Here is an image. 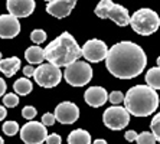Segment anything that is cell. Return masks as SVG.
Returning <instances> with one entry per match:
<instances>
[{
    "label": "cell",
    "instance_id": "cell-1",
    "mask_svg": "<svg viewBox=\"0 0 160 144\" xmlns=\"http://www.w3.org/2000/svg\"><path fill=\"white\" fill-rule=\"evenodd\" d=\"M147 63L146 53L134 42H118L108 51L105 67L118 79H131L142 74Z\"/></svg>",
    "mask_w": 160,
    "mask_h": 144
},
{
    "label": "cell",
    "instance_id": "cell-2",
    "mask_svg": "<svg viewBox=\"0 0 160 144\" xmlns=\"http://www.w3.org/2000/svg\"><path fill=\"white\" fill-rule=\"evenodd\" d=\"M82 56V48H79L75 37L68 32L61 33L45 48V59L56 67H68Z\"/></svg>",
    "mask_w": 160,
    "mask_h": 144
},
{
    "label": "cell",
    "instance_id": "cell-3",
    "mask_svg": "<svg viewBox=\"0 0 160 144\" xmlns=\"http://www.w3.org/2000/svg\"><path fill=\"white\" fill-rule=\"evenodd\" d=\"M124 105L131 115L147 117L159 107V95L156 89L149 85H136L127 91Z\"/></svg>",
    "mask_w": 160,
    "mask_h": 144
},
{
    "label": "cell",
    "instance_id": "cell-4",
    "mask_svg": "<svg viewBox=\"0 0 160 144\" xmlns=\"http://www.w3.org/2000/svg\"><path fill=\"white\" fill-rule=\"evenodd\" d=\"M130 26L136 33L142 35V36H149L153 35L159 29L160 19L154 10L147 7L138 9L130 19Z\"/></svg>",
    "mask_w": 160,
    "mask_h": 144
},
{
    "label": "cell",
    "instance_id": "cell-5",
    "mask_svg": "<svg viewBox=\"0 0 160 144\" xmlns=\"http://www.w3.org/2000/svg\"><path fill=\"white\" fill-rule=\"evenodd\" d=\"M63 78L72 87H84L92 79V68L84 61H75L65 67Z\"/></svg>",
    "mask_w": 160,
    "mask_h": 144
},
{
    "label": "cell",
    "instance_id": "cell-6",
    "mask_svg": "<svg viewBox=\"0 0 160 144\" xmlns=\"http://www.w3.org/2000/svg\"><path fill=\"white\" fill-rule=\"evenodd\" d=\"M63 77V72L53 63H41L39 67L35 69V81L43 88H53L61 82Z\"/></svg>",
    "mask_w": 160,
    "mask_h": 144
},
{
    "label": "cell",
    "instance_id": "cell-7",
    "mask_svg": "<svg viewBox=\"0 0 160 144\" xmlns=\"http://www.w3.org/2000/svg\"><path fill=\"white\" fill-rule=\"evenodd\" d=\"M102 121H104L105 127H108L112 131H118L123 130L124 127L128 126L130 122V112L127 111L126 107H110L104 111L102 114Z\"/></svg>",
    "mask_w": 160,
    "mask_h": 144
},
{
    "label": "cell",
    "instance_id": "cell-8",
    "mask_svg": "<svg viewBox=\"0 0 160 144\" xmlns=\"http://www.w3.org/2000/svg\"><path fill=\"white\" fill-rule=\"evenodd\" d=\"M48 136L46 126L42 121H29L20 128V138L25 144H42Z\"/></svg>",
    "mask_w": 160,
    "mask_h": 144
},
{
    "label": "cell",
    "instance_id": "cell-9",
    "mask_svg": "<svg viewBox=\"0 0 160 144\" xmlns=\"http://www.w3.org/2000/svg\"><path fill=\"white\" fill-rule=\"evenodd\" d=\"M108 51L110 49L107 48L105 42L100 39H91V41H87L82 46V56L89 62L97 63L107 58Z\"/></svg>",
    "mask_w": 160,
    "mask_h": 144
},
{
    "label": "cell",
    "instance_id": "cell-10",
    "mask_svg": "<svg viewBox=\"0 0 160 144\" xmlns=\"http://www.w3.org/2000/svg\"><path fill=\"white\" fill-rule=\"evenodd\" d=\"M55 117L61 124H74L79 118V110L71 101H63L55 108Z\"/></svg>",
    "mask_w": 160,
    "mask_h": 144
},
{
    "label": "cell",
    "instance_id": "cell-11",
    "mask_svg": "<svg viewBox=\"0 0 160 144\" xmlns=\"http://www.w3.org/2000/svg\"><path fill=\"white\" fill-rule=\"evenodd\" d=\"M20 32V22L19 17L13 15H2L0 16V37L2 39H12Z\"/></svg>",
    "mask_w": 160,
    "mask_h": 144
},
{
    "label": "cell",
    "instance_id": "cell-12",
    "mask_svg": "<svg viewBox=\"0 0 160 144\" xmlns=\"http://www.w3.org/2000/svg\"><path fill=\"white\" fill-rule=\"evenodd\" d=\"M78 0H52L46 4V12L56 19H63L71 15Z\"/></svg>",
    "mask_w": 160,
    "mask_h": 144
},
{
    "label": "cell",
    "instance_id": "cell-13",
    "mask_svg": "<svg viewBox=\"0 0 160 144\" xmlns=\"http://www.w3.org/2000/svg\"><path fill=\"white\" fill-rule=\"evenodd\" d=\"M8 10L16 17H28L35 10V0H8Z\"/></svg>",
    "mask_w": 160,
    "mask_h": 144
},
{
    "label": "cell",
    "instance_id": "cell-14",
    "mask_svg": "<svg viewBox=\"0 0 160 144\" xmlns=\"http://www.w3.org/2000/svg\"><path fill=\"white\" fill-rule=\"evenodd\" d=\"M108 97H110V94H107L105 88H102V87H89L84 94V100L89 107L98 108L107 102Z\"/></svg>",
    "mask_w": 160,
    "mask_h": 144
},
{
    "label": "cell",
    "instance_id": "cell-15",
    "mask_svg": "<svg viewBox=\"0 0 160 144\" xmlns=\"http://www.w3.org/2000/svg\"><path fill=\"white\" fill-rule=\"evenodd\" d=\"M107 19H111L114 23L124 27V26L130 25L131 16L128 15V10L124 6L117 4V3H111V6L107 10Z\"/></svg>",
    "mask_w": 160,
    "mask_h": 144
},
{
    "label": "cell",
    "instance_id": "cell-16",
    "mask_svg": "<svg viewBox=\"0 0 160 144\" xmlns=\"http://www.w3.org/2000/svg\"><path fill=\"white\" fill-rule=\"evenodd\" d=\"M20 68V59L18 56H12V58H3L0 62V71L3 72L6 77H13Z\"/></svg>",
    "mask_w": 160,
    "mask_h": 144
},
{
    "label": "cell",
    "instance_id": "cell-17",
    "mask_svg": "<svg viewBox=\"0 0 160 144\" xmlns=\"http://www.w3.org/2000/svg\"><path fill=\"white\" fill-rule=\"evenodd\" d=\"M25 58L30 65H41L45 59V49L41 46H30L25 51Z\"/></svg>",
    "mask_w": 160,
    "mask_h": 144
},
{
    "label": "cell",
    "instance_id": "cell-18",
    "mask_svg": "<svg viewBox=\"0 0 160 144\" xmlns=\"http://www.w3.org/2000/svg\"><path fill=\"white\" fill-rule=\"evenodd\" d=\"M91 143V136L85 130H74L68 136V144H89Z\"/></svg>",
    "mask_w": 160,
    "mask_h": 144
},
{
    "label": "cell",
    "instance_id": "cell-19",
    "mask_svg": "<svg viewBox=\"0 0 160 144\" xmlns=\"http://www.w3.org/2000/svg\"><path fill=\"white\" fill-rule=\"evenodd\" d=\"M146 84L154 89H160V67L150 68L146 74Z\"/></svg>",
    "mask_w": 160,
    "mask_h": 144
},
{
    "label": "cell",
    "instance_id": "cell-20",
    "mask_svg": "<svg viewBox=\"0 0 160 144\" xmlns=\"http://www.w3.org/2000/svg\"><path fill=\"white\" fill-rule=\"evenodd\" d=\"M13 89L18 95H28V94L32 92V82L28 79V78H20L13 84Z\"/></svg>",
    "mask_w": 160,
    "mask_h": 144
},
{
    "label": "cell",
    "instance_id": "cell-21",
    "mask_svg": "<svg viewBox=\"0 0 160 144\" xmlns=\"http://www.w3.org/2000/svg\"><path fill=\"white\" fill-rule=\"evenodd\" d=\"M111 3L112 0H101L97 4V7H95V15L101 19H107V10L111 6Z\"/></svg>",
    "mask_w": 160,
    "mask_h": 144
},
{
    "label": "cell",
    "instance_id": "cell-22",
    "mask_svg": "<svg viewBox=\"0 0 160 144\" xmlns=\"http://www.w3.org/2000/svg\"><path fill=\"white\" fill-rule=\"evenodd\" d=\"M137 144H156V137L153 133H149V131H143L137 136Z\"/></svg>",
    "mask_w": 160,
    "mask_h": 144
},
{
    "label": "cell",
    "instance_id": "cell-23",
    "mask_svg": "<svg viewBox=\"0 0 160 144\" xmlns=\"http://www.w3.org/2000/svg\"><path fill=\"white\" fill-rule=\"evenodd\" d=\"M19 131H20V128H19V124L16 121H6L3 124V133L6 136H15Z\"/></svg>",
    "mask_w": 160,
    "mask_h": 144
},
{
    "label": "cell",
    "instance_id": "cell-24",
    "mask_svg": "<svg viewBox=\"0 0 160 144\" xmlns=\"http://www.w3.org/2000/svg\"><path fill=\"white\" fill-rule=\"evenodd\" d=\"M150 128H152V133L154 134L156 140L159 141V144H160V112L153 117L152 122H150Z\"/></svg>",
    "mask_w": 160,
    "mask_h": 144
},
{
    "label": "cell",
    "instance_id": "cell-25",
    "mask_svg": "<svg viewBox=\"0 0 160 144\" xmlns=\"http://www.w3.org/2000/svg\"><path fill=\"white\" fill-rule=\"evenodd\" d=\"M19 104V97L16 95V94H6V95L3 97V105L4 107H9V108H13L16 107Z\"/></svg>",
    "mask_w": 160,
    "mask_h": 144
},
{
    "label": "cell",
    "instance_id": "cell-26",
    "mask_svg": "<svg viewBox=\"0 0 160 144\" xmlns=\"http://www.w3.org/2000/svg\"><path fill=\"white\" fill-rule=\"evenodd\" d=\"M30 39H32V42H35V43H42V42L46 39V32L42 29H35L32 33H30Z\"/></svg>",
    "mask_w": 160,
    "mask_h": 144
},
{
    "label": "cell",
    "instance_id": "cell-27",
    "mask_svg": "<svg viewBox=\"0 0 160 144\" xmlns=\"http://www.w3.org/2000/svg\"><path fill=\"white\" fill-rule=\"evenodd\" d=\"M124 98H126V95H124L121 91H112V92L110 94V97H108L110 102L114 104V105H118L120 102H123Z\"/></svg>",
    "mask_w": 160,
    "mask_h": 144
},
{
    "label": "cell",
    "instance_id": "cell-28",
    "mask_svg": "<svg viewBox=\"0 0 160 144\" xmlns=\"http://www.w3.org/2000/svg\"><path fill=\"white\" fill-rule=\"evenodd\" d=\"M38 114V111L35 107H32V105H26V107L22 110V117L23 118H26V120H32L35 118Z\"/></svg>",
    "mask_w": 160,
    "mask_h": 144
},
{
    "label": "cell",
    "instance_id": "cell-29",
    "mask_svg": "<svg viewBox=\"0 0 160 144\" xmlns=\"http://www.w3.org/2000/svg\"><path fill=\"white\" fill-rule=\"evenodd\" d=\"M55 120H56L55 114H51V112H46V114L42 115V122H43L46 127L53 126V124H55Z\"/></svg>",
    "mask_w": 160,
    "mask_h": 144
},
{
    "label": "cell",
    "instance_id": "cell-30",
    "mask_svg": "<svg viewBox=\"0 0 160 144\" xmlns=\"http://www.w3.org/2000/svg\"><path fill=\"white\" fill-rule=\"evenodd\" d=\"M46 143L48 144H61L62 143V138H61L59 134H49L48 138H46Z\"/></svg>",
    "mask_w": 160,
    "mask_h": 144
},
{
    "label": "cell",
    "instance_id": "cell-31",
    "mask_svg": "<svg viewBox=\"0 0 160 144\" xmlns=\"http://www.w3.org/2000/svg\"><path fill=\"white\" fill-rule=\"evenodd\" d=\"M137 136H138V134L136 133L134 130H130V131H127L124 137H126L127 141H136V140H137Z\"/></svg>",
    "mask_w": 160,
    "mask_h": 144
},
{
    "label": "cell",
    "instance_id": "cell-32",
    "mask_svg": "<svg viewBox=\"0 0 160 144\" xmlns=\"http://www.w3.org/2000/svg\"><path fill=\"white\" fill-rule=\"evenodd\" d=\"M23 74H25V77H33L35 75V69L32 65H28V67L23 68Z\"/></svg>",
    "mask_w": 160,
    "mask_h": 144
},
{
    "label": "cell",
    "instance_id": "cell-33",
    "mask_svg": "<svg viewBox=\"0 0 160 144\" xmlns=\"http://www.w3.org/2000/svg\"><path fill=\"white\" fill-rule=\"evenodd\" d=\"M6 82H4V79H0V94H2V95H6Z\"/></svg>",
    "mask_w": 160,
    "mask_h": 144
},
{
    "label": "cell",
    "instance_id": "cell-34",
    "mask_svg": "<svg viewBox=\"0 0 160 144\" xmlns=\"http://www.w3.org/2000/svg\"><path fill=\"white\" fill-rule=\"evenodd\" d=\"M6 118V107H2L0 108V120Z\"/></svg>",
    "mask_w": 160,
    "mask_h": 144
},
{
    "label": "cell",
    "instance_id": "cell-35",
    "mask_svg": "<svg viewBox=\"0 0 160 144\" xmlns=\"http://www.w3.org/2000/svg\"><path fill=\"white\" fill-rule=\"evenodd\" d=\"M94 144H107V141L102 140V138H98V140L94 141Z\"/></svg>",
    "mask_w": 160,
    "mask_h": 144
},
{
    "label": "cell",
    "instance_id": "cell-36",
    "mask_svg": "<svg viewBox=\"0 0 160 144\" xmlns=\"http://www.w3.org/2000/svg\"><path fill=\"white\" fill-rule=\"evenodd\" d=\"M157 67H160V56L157 58Z\"/></svg>",
    "mask_w": 160,
    "mask_h": 144
},
{
    "label": "cell",
    "instance_id": "cell-37",
    "mask_svg": "<svg viewBox=\"0 0 160 144\" xmlns=\"http://www.w3.org/2000/svg\"><path fill=\"white\" fill-rule=\"evenodd\" d=\"M45 2H52V0H45Z\"/></svg>",
    "mask_w": 160,
    "mask_h": 144
}]
</instances>
